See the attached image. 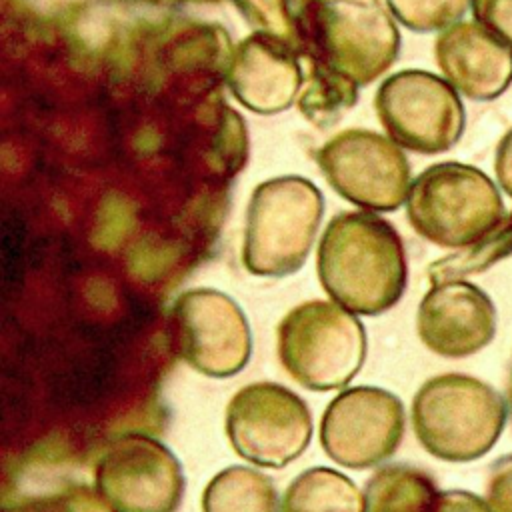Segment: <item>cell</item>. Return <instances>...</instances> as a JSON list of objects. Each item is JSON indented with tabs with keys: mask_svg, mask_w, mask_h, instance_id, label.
I'll return each instance as SVG.
<instances>
[{
	"mask_svg": "<svg viewBox=\"0 0 512 512\" xmlns=\"http://www.w3.org/2000/svg\"><path fill=\"white\" fill-rule=\"evenodd\" d=\"M366 330L334 300H306L276 326V354L286 374L306 390L344 388L366 360Z\"/></svg>",
	"mask_w": 512,
	"mask_h": 512,
	"instance_id": "obj_5",
	"label": "cell"
},
{
	"mask_svg": "<svg viewBox=\"0 0 512 512\" xmlns=\"http://www.w3.org/2000/svg\"><path fill=\"white\" fill-rule=\"evenodd\" d=\"M374 110L386 136L400 148L424 156L454 148L466 126L458 90L442 76L420 68L386 76L374 94Z\"/></svg>",
	"mask_w": 512,
	"mask_h": 512,
	"instance_id": "obj_7",
	"label": "cell"
},
{
	"mask_svg": "<svg viewBox=\"0 0 512 512\" xmlns=\"http://www.w3.org/2000/svg\"><path fill=\"white\" fill-rule=\"evenodd\" d=\"M32 512H114V508L94 486L72 482L36 500Z\"/></svg>",
	"mask_w": 512,
	"mask_h": 512,
	"instance_id": "obj_23",
	"label": "cell"
},
{
	"mask_svg": "<svg viewBox=\"0 0 512 512\" xmlns=\"http://www.w3.org/2000/svg\"><path fill=\"white\" fill-rule=\"evenodd\" d=\"M512 254V212L502 218V222L480 242L456 250L428 266L430 284L446 280H462L470 274L484 272L498 260Z\"/></svg>",
	"mask_w": 512,
	"mask_h": 512,
	"instance_id": "obj_21",
	"label": "cell"
},
{
	"mask_svg": "<svg viewBox=\"0 0 512 512\" xmlns=\"http://www.w3.org/2000/svg\"><path fill=\"white\" fill-rule=\"evenodd\" d=\"M434 60L442 78L476 102L496 100L512 84V46L474 20L438 32Z\"/></svg>",
	"mask_w": 512,
	"mask_h": 512,
	"instance_id": "obj_15",
	"label": "cell"
},
{
	"mask_svg": "<svg viewBox=\"0 0 512 512\" xmlns=\"http://www.w3.org/2000/svg\"><path fill=\"white\" fill-rule=\"evenodd\" d=\"M472 20L512 46V0H470Z\"/></svg>",
	"mask_w": 512,
	"mask_h": 512,
	"instance_id": "obj_24",
	"label": "cell"
},
{
	"mask_svg": "<svg viewBox=\"0 0 512 512\" xmlns=\"http://www.w3.org/2000/svg\"><path fill=\"white\" fill-rule=\"evenodd\" d=\"M436 480L410 464H386L364 484V512H432Z\"/></svg>",
	"mask_w": 512,
	"mask_h": 512,
	"instance_id": "obj_16",
	"label": "cell"
},
{
	"mask_svg": "<svg viewBox=\"0 0 512 512\" xmlns=\"http://www.w3.org/2000/svg\"><path fill=\"white\" fill-rule=\"evenodd\" d=\"M406 428L402 400L380 386H352L338 392L322 412L318 438L338 466L366 470L388 460Z\"/></svg>",
	"mask_w": 512,
	"mask_h": 512,
	"instance_id": "obj_12",
	"label": "cell"
},
{
	"mask_svg": "<svg viewBox=\"0 0 512 512\" xmlns=\"http://www.w3.org/2000/svg\"><path fill=\"white\" fill-rule=\"evenodd\" d=\"M360 86L324 62L310 60L306 78L296 100L300 114L324 130L342 120L358 102Z\"/></svg>",
	"mask_w": 512,
	"mask_h": 512,
	"instance_id": "obj_19",
	"label": "cell"
},
{
	"mask_svg": "<svg viewBox=\"0 0 512 512\" xmlns=\"http://www.w3.org/2000/svg\"><path fill=\"white\" fill-rule=\"evenodd\" d=\"M320 0H234L252 32L272 36L292 46L302 58L312 12Z\"/></svg>",
	"mask_w": 512,
	"mask_h": 512,
	"instance_id": "obj_20",
	"label": "cell"
},
{
	"mask_svg": "<svg viewBox=\"0 0 512 512\" xmlns=\"http://www.w3.org/2000/svg\"><path fill=\"white\" fill-rule=\"evenodd\" d=\"M302 56L282 40L252 32L230 52L226 86L246 110L262 116L288 110L300 96Z\"/></svg>",
	"mask_w": 512,
	"mask_h": 512,
	"instance_id": "obj_14",
	"label": "cell"
},
{
	"mask_svg": "<svg viewBox=\"0 0 512 512\" xmlns=\"http://www.w3.org/2000/svg\"><path fill=\"white\" fill-rule=\"evenodd\" d=\"M406 218L412 230L434 246L462 250L486 238L506 216L500 188L480 168L438 162L410 184Z\"/></svg>",
	"mask_w": 512,
	"mask_h": 512,
	"instance_id": "obj_4",
	"label": "cell"
},
{
	"mask_svg": "<svg viewBox=\"0 0 512 512\" xmlns=\"http://www.w3.org/2000/svg\"><path fill=\"white\" fill-rule=\"evenodd\" d=\"M386 6L412 32H442L464 18L470 0H386Z\"/></svg>",
	"mask_w": 512,
	"mask_h": 512,
	"instance_id": "obj_22",
	"label": "cell"
},
{
	"mask_svg": "<svg viewBox=\"0 0 512 512\" xmlns=\"http://www.w3.org/2000/svg\"><path fill=\"white\" fill-rule=\"evenodd\" d=\"M92 478L114 512H178L186 490L176 454L142 432L116 436L96 460Z\"/></svg>",
	"mask_w": 512,
	"mask_h": 512,
	"instance_id": "obj_10",
	"label": "cell"
},
{
	"mask_svg": "<svg viewBox=\"0 0 512 512\" xmlns=\"http://www.w3.org/2000/svg\"><path fill=\"white\" fill-rule=\"evenodd\" d=\"M420 342L442 358H466L486 348L496 334L492 298L468 280L432 284L416 312Z\"/></svg>",
	"mask_w": 512,
	"mask_h": 512,
	"instance_id": "obj_13",
	"label": "cell"
},
{
	"mask_svg": "<svg viewBox=\"0 0 512 512\" xmlns=\"http://www.w3.org/2000/svg\"><path fill=\"white\" fill-rule=\"evenodd\" d=\"M312 430L308 404L278 382L246 384L226 404V438L232 450L254 466L292 464L308 448Z\"/></svg>",
	"mask_w": 512,
	"mask_h": 512,
	"instance_id": "obj_8",
	"label": "cell"
},
{
	"mask_svg": "<svg viewBox=\"0 0 512 512\" xmlns=\"http://www.w3.org/2000/svg\"><path fill=\"white\" fill-rule=\"evenodd\" d=\"M330 188L368 212H394L406 204L410 162L390 136L368 128H346L314 154Z\"/></svg>",
	"mask_w": 512,
	"mask_h": 512,
	"instance_id": "obj_9",
	"label": "cell"
},
{
	"mask_svg": "<svg viewBox=\"0 0 512 512\" xmlns=\"http://www.w3.org/2000/svg\"><path fill=\"white\" fill-rule=\"evenodd\" d=\"M494 174L498 188L512 198V128L498 140L494 154Z\"/></svg>",
	"mask_w": 512,
	"mask_h": 512,
	"instance_id": "obj_27",
	"label": "cell"
},
{
	"mask_svg": "<svg viewBox=\"0 0 512 512\" xmlns=\"http://www.w3.org/2000/svg\"><path fill=\"white\" fill-rule=\"evenodd\" d=\"M316 276L330 300L352 314H384L400 302L408 284L402 236L376 212L342 210L320 236Z\"/></svg>",
	"mask_w": 512,
	"mask_h": 512,
	"instance_id": "obj_1",
	"label": "cell"
},
{
	"mask_svg": "<svg viewBox=\"0 0 512 512\" xmlns=\"http://www.w3.org/2000/svg\"><path fill=\"white\" fill-rule=\"evenodd\" d=\"M200 508L202 512H280V498L270 476L232 464L208 480Z\"/></svg>",
	"mask_w": 512,
	"mask_h": 512,
	"instance_id": "obj_17",
	"label": "cell"
},
{
	"mask_svg": "<svg viewBox=\"0 0 512 512\" xmlns=\"http://www.w3.org/2000/svg\"><path fill=\"white\" fill-rule=\"evenodd\" d=\"M432 512H494L486 498L468 490H440Z\"/></svg>",
	"mask_w": 512,
	"mask_h": 512,
	"instance_id": "obj_26",
	"label": "cell"
},
{
	"mask_svg": "<svg viewBox=\"0 0 512 512\" xmlns=\"http://www.w3.org/2000/svg\"><path fill=\"white\" fill-rule=\"evenodd\" d=\"M506 400H508V408H510V416H512V370H510V380H508V388H506Z\"/></svg>",
	"mask_w": 512,
	"mask_h": 512,
	"instance_id": "obj_28",
	"label": "cell"
},
{
	"mask_svg": "<svg viewBox=\"0 0 512 512\" xmlns=\"http://www.w3.org/2000/svg\"><path fill=\"white\" fill-rule=\"evenodd\" d=\"M486 500L494 512H512V452L492 462L486 478Z\"/></svg>",
	"mask_w": 512,
	"mask_h": 512,
	"instance_id": "obj_25",
	"label": "cell"
},
{
	"mask_svg": "<svg viewBox=\"0 0 512 512\" xmlns=\"http://www.w3.org/2000/svg\"><path fill=\"white\" fill-rule=\"evenodd\" d=\"M396 18L382 0H320L304 58L324 62L358 86L384 76L400 54Z\"/></svg>",
	"mask_w": 512,
	"mask_h": 512,
	"instance_id": "obj_6",
	"label": "cell"
},
{
	"mask_svg": "<svg viewBox=\"0 0 512 512\" xmlns=\"http://www.w3.org/2000/svg\"><path fill=\"white\" fill-rule=\"evenodd\" d=\"M178 356L198 374L232 378L246 368L252 332L240 304L216 288L184 290L172 304Z\"/></svg>",
	"mask_w": 512,
	"mask_h": 512,
	"instance_id": "obj_11",
	"label": "cell"
},
{
	"mask_svg": "<svg viewBox=\"0 0 512 512\" xmlns=\"http://www.w3.org/2000/svg\"><path fill=\"white\" fill-rule=\"evenodd\" d=\"M510 408L504 394L480 378L448 372L414 394L410 422L420 446L444 462H472L498 442Z\"/></svg>",
	"mask_w": 512,
	"mask_h": 512,
	"instance_id": "obj_2",
	"label": "cell"
},
{
	"mask_svg": "<svg viewBox=\"0 0 512 512\" xmlns=\"http://www.w3.org/2000/svg\"><path fill=\"white\" fill-rule=\"evenodd\" d=\"M324 216V194L300 174L260 182L248 200L242 266L260 278L298 272L316 240Z\"/></svg>",
	"mask_w": 512,
	"mask_h": 512,
	"instance_id": "obj_3",
	"label": "cell"
},
{
	"mask_svg": "<svg viewBox=\"0 0 512 512\" xmlns=\"http://www.w3.org/2000/svg\"><path fill=\"white\" fill-rule=\"evenodd\" d=\"M364 492L342 472L312 466L284 490L280 512H364Z\"/></svg>",
	"mask_w": 512,
	"mask_h": 512,
	"instance_id": "obj_18",
	"label": "cell"
}]
</instances>
